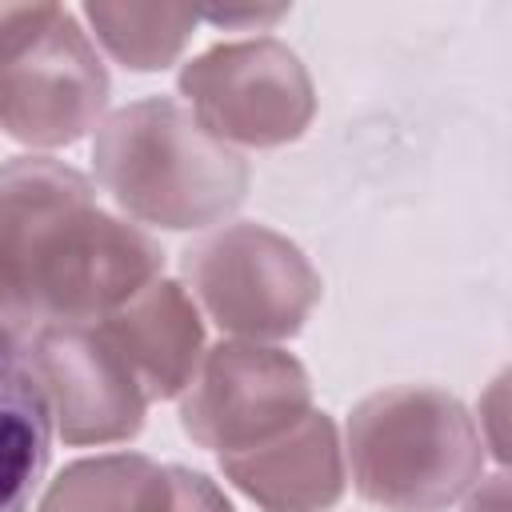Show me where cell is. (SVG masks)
Here are the masks:
<instances>
[{
  "label": "cell",
  "instance_id": "6da1fadb",
  "mask_svg": "<svg viewBox=\"0 0 512 512\" xmlns=\"http://www.w3.org/2000/svg\"><path fill=\"white\" fill-rule=\"evenodd\" d=\"M164 268L160 244L108 212L76 168L48 156L0 164V332L96 324Z\"/></svg>",
  "mask_w": 512,
  "mask_h": 512
},
{
  "label": "cell",
  "instance_id": "7a4b0ae2",
  "mask_svg": "<svg viewBox=\"0 0 512 512\" xmlns=\"http://www.w3.org/2000/svg\"><path fill=\"white\" fill-rule=\"evenodd\" d=\"M92 172L128 220L172 232L224 220L248 192V160L164 96L124 104L96 124Z\"/></svg>",
  "mask_w": 512,
  "mask_h": 512
},
{
  "label": "cell",
  "instance_id": "3957f363",
  "mask_svg": "<svg viewBox=\"0 0 512 512\" xmlns=\"http://www.w3.org/2000/svg\"><path fill=\"white\" fill-rule=\"evenodd\" d=\"M344 456L364 500L388 512H444L484 476V440L468 408L428 384L364 396L348 416Z\"/></svg>",
  "mask_w": 512,
  "mask_h": 512
},
{
  "label": "cell",
  "instance_id": "277c9868",
  "mask_svg": "<svg viewBox=\"0 0 512 512\" xmlns=\"http://www.w3.org/2000/svg\"><path fill=\"white\" fill-rule=\"evenodd\" d=\"M108 68L64 4H0V128L28 148H64L108 108Z\"/></svg>",
  "mask_w": 512,
  "mask_h": 512
},
{
  "label": "cell",
  "instance_id": "5b68a950",
  "mask_svg": "<svg viewBox=\"0 0 512 512\" xmlns=\"http://www.w3.org/2000/svg\"><path fill=\"white\" fill-rule=\"evenodd\" d=\"M192 304L228 336L272 344L304 328L320 300V276L308 256L268 224H228L184 248Z\"/></svg>",
  "mask_w": 512,
  "mask_h": 512
},
{
  "label": "cell",
  "instance_id": "8992f818",
  "mask_svg": "<svg viewBox=\"0 0 512 512\" xmlns=\"http://www.w3.org/2000/svg\"><path fill=\"white\" fill-rule=\"evenodd\" d=\"M184 108L224 144L280 148L316 116L304 60L276 36L212 44L180 68Z\"/></svg>",
  "mask_w": 512,
  "mask_h": 512
},
{
  "label": "cell",
  "instance_id": "52a82bcc",
  "mask_svg": "<svg viewBox=\"0 0 512 512\" xmlns=\"http://www.w3.org/2000/svg\"><path fill=\"white\" fill-rule=\"evenodd\" d=\"M308 408L312 384L292 352L252 340H220L204 348L180 392V428L192 444L228 456L280 436Z\"/></svg>",
  "mask_w": 512,
  "mask_h": 512
},
{
  "label": "cell",
  "instance_id": "ba28073f",
  "mask_svg": "<svg viewBox=\"0 0 512 512\" xmlns=\"http://www.w3.org/2000/svg\"><path fill=\"white\" fill-rule=\"evenodd\" d=\"M16 348L64 444H116L144 428L148 396L96 324H40Z\"/></svg>",
  "mask_w": 512,
  "mask_h": 512
},
{
  "label": "cell",
  "instance_id": "9c48e42d",
  "mask_svg": "<svg viewBox=\"0 0 512 512\" xmlns=\"http://www.w3.org/2000/svg\"><path fill=\"white\" fill-rule=\"evenodd\" d=\"M96 332L124 360V368L148 400L180 396L204 356L200 308L176 280L164 276L132 292L108 316H100Z\"/></svg>",
  "mask_w": 512,
  "mask_h": 512
},
{
  "label": "cell",
  "instance_id": "30bf717a",
  "mask_svg": "<svg viewBox=\"0 0 512 512\" xmlns=\"http://www.w3.org/2000/svg\"><path fill=\"white\" fill-rule=\"evenodd\" d=\"M220 472L264 512H324L344 492V448L328 412L308 408L280 436L220 456Z\"/></svg>",
  "mask_w": 512,
  "mask_h": 512
},
{
  "label": "cell",
  "instance_id": "8fae6325",
  "mask_svg": "<svg viewBox=\"0 0 512 512\" xmlns=\"http://www.w3.org/2000/svg\"><path fill=\"white\" fill-rule=\"evenodd\" d=\"M52 420L40 388L16 348L0 336V512H28L48 468Z\"/></svg>",
  "mask_w": 512,
  "mask_h": 512
},
{
  "label": "cell",
  "instance_id": "7c38bea8",
  "mask_svg": "<svg viewBox=\"0 0 512 512\" xmlns=\"http://www.w3.org/2000/svg\"><path fill=\"white\" fill-rule=\"evenodd\" d=\"M36 512H168V468L140 452H108L52 476Z\"/></svg>",
  "mask_w": 512,
  "mask_h": 512
},
{
  "label": "cell",
  "instance_id": "4fadbf2b",
  "mask_svg": "<svg viewBox=\"0 0 512 512\" xmlns=\"http://www.w3.org/2000/svg\"><path fill=\"white\" fill-rule=\"evenodd\" d=\"M84 20L104 52L132 72L168 68L200 24L192 8L176 4H84Z\"/></svg>",
  "mask_w": 512,
  "mask_h": 512
},
{
  "label": "cell",
  "instance_id": "5bb4252c",
  "mask_svg": "<svg viewBox=\"0 0 512 512\" xmlns=\"http://www.w3.org/2000/svg\"><path fill=\"white\" fill-rule=\"evenodd\" d=\"M168 512H236V508L204 472L172 464L168 468Z\"/></svg>",
  "mask_w": 512,
  "mask_h": 512
},
{
  "label": "cell",
  "instance_id": "9a60e30c",
  "mask_svg": "<svg viewBox=\"0 0 512 512\" xmlns=\"http://www.w3.org/2000/svg\"><path fill=\"white\" fill-rule=\"evenodd\" d=\"M464 496H468L464 512H508V476L504 472L480 476Z\"/></svg>",
  "mask_w": 512,
  "mask_h": 512
},
{
  "label": "cell",
  "instance_id": "2e32d148",
  "mask_svg": "<svg viewBox=\"0 0 512 512\" xmlns=\"http://www.w3.org/2000/svg\"><path fill=\"white\" fill-rule=\"evenodd\" d=\"M480 412H484V416H480V424H484V420L492 424V432L484 436V448H492V452H496V460H504V432H500V420H504V376L488 388V396L480 400Z\"/></svg>",
  "mask_w": 512,
  "mask_h": 512
},
{
  "label": "cell",
  "instance_id": "e0dca14e",
  "mask_svg": "<svg viewBox=\"0 0 512 512\" xmlns=\"http://www.w3.org/2000/svg\"><path fill=\"white\" fill-rule=\"evenodd\" d=\"M280 16H284V8H268V12L256 8V12H212L208 20L228 28V24H272V20H280Z\"/></svg>",
  "mask_w": 512,
  "mask_h": 512
},
{
  "label": "cell",
  "instance_id": "ac0fdd59",
  "mask_svg": "<svg viewBox=\"0 0 512 512\" xmlns=\"http://www.w3.org/2000/svg\"><path fill=\"white\" fill-rule=\"evenodd\" d=\"M0 336H4V332H0Z\"/></svg>",
  "mask_w": 512,
  "mask_h": 512
}]
</instances>
